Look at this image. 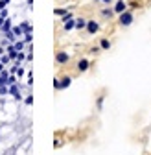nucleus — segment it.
<instances>
[{"mask_svg":"<svg viewBox=\"0 0 151 155\" xmlns=\"http://www.w3.org/2000/svg\"><path fill=\"white\" fill-rule=\"evenodd\" d=\"M112 9H114L116 17H118V15H122L124 11H127V9H129L127 0H114V4H112Z\"/></svg>","mask_w":151,"mask_h":155,"instance_id":"5","label":"nucleus"},{"mask_svg":"<svg viewBox=\"0 0 151 155\" xmlns=\"http://www.w3.org/2000/svg\"><path fill=\"white\" fill-rule=\"evenodd\" d=\"M0 17H2L4 21H6V18L9 17V11H8V8H6V9H0Z\"/></svg>","mask_w":151,"mask_h":155,"instance_id":"21","label":"nucleus"},{"mask_svg":"<svg viewBox=\"0 0 151 155\" xmlns=\"http://www.w3.org/2000/svg\"><path fill=\"white\" fill-rule=\"evenodd\" d=\"M98 2H101V0H94V4H98Z\"/></svg>","mask_w":151,"mask_h":155,"instance_id":"28","label":"nucleus"},{"mask_svg":"<svg viewBox=\"0 0 151 155\" xmlns=\"http://www.w3.org/2000/svg\"><path fill=\"white\" fill-rule=\"evenodd\" d=\"M11 28H13V21H11V17H8L6 21H4V24L0 26V31H2V35H4V33L11 31Z\"/></svg>","mask_w":151,"mask_h":155,"instance_id":"8","label":"nucleus"},{"mask_svg":"<svg viewBox=\"0 0 151 155\" xmlns=\"http://www.w3.org/2000/svg\"><path fill=\"white\" fill-rule=\"evenodd\" d=\"M4 70H6V65H4V63H0V74H2Z\"/></svg>","mask_w":151,"mask_h":155,"instance_id":"27","label":"nucleus"},{"mask_svg":"<svg viewBox=\"0 0 151 155\" xmlns=\"http://www.w3.org/2000/svg\"><path fill=\"white\" fill-rule=\"evenodd\" d=\"M0 61H2V63H4V65L8 67V65L11 63V57H9L8 54H4V55H0Z\"/></svg>","mask_w":151,"mask_h":155,"instance_id":"19","label":"nucleus"},{"mask_svg":"<svg viewBox=\"0 0 151 155\" xmlns=\"http://www.w3.org/2000/svg\"><path fill=\"white\" fill-rule=\"evenodd\" d=\"M98 15H100V18H103V21H107V22H111L112 18L116 17V13H114V9H112V6H105V8H101V9L98 11Z\"/></svg>","mask_w":151,"mask_h":155,"instance_id":"2","label":"nucleus"},{"mask_svg":"<svg viewBox=\"0 0 151 155\" xmlns=\"http://www.w3.org/2000/svg\"><path fill=\"white\" fill-rule=\"evenodd\" d=\"M66 11H68V9H65V8H55V11H53V13H55V17H59V18H61Z\"/></svg>","mask_w":151,"mask_h":155,"instance_id":"17","label":"nucleus"},{"mask_svg":"<svg viewBox=\"0 0 151 155\" xmlns=\"http://www.w3.org/2000/svg\"><path fill=\"white\" fill-rule=\"evenodd\" d=\"M11 31L15 33V37H17V39H22V37H24V30L21 28V24H13Z\"/></svg>","mask_w":151,"mask_h":155,"instance_id":"12","label":"nucleus"},{"mask_svg":"<svg viewBox=\"0 0 151 155\" xmlns=\"http://www.w3.org/2000/svg\"><path fill=\"white\" fill-rule=\"evenodd\" d=\"M70 83H72V78H70V76H63V78H59V91L68 89Z\"/></svg>","mask_w":151,"mask_h":155,"instance_id":"7","label":"nucleus"},{"mask_svg":"<svg viewBox=\"0 0 151 155\" xmlns=\"http://www.w3.org/2000/svg\"><path fill=\"white\" fill-rule=\"evenodd\" d=\"M22 39H24V43H26V45H31V41H33V33H24Z\"/></svg>","mask_w":151,"mask_h":155,"instance_id":"20","label":"nucleus"},{"mask_svg":"<svg viewBox=\"0 0 151 155\" xmlns=\"http://www.w3.org/2000/svg\"><path fill=\"white\" fill-rule=\"evenodd\" d=\"M24 74H26V68H24L22 65H18V67H17V72H15V76L18 78V81L22 80V76H24Z\"/></svg>","mask_w":151,"mask_h":155,"instance_id":"15","label":"nucleus"},{"mask_svg":"<svg viewBox=\"0 0 151 155\" xmlns=\"http://www.w3.org/2000/svg\"><path fill=\"white\" fill-rule=\"evenodd\" d=\"M24 104H26V105H31V104H33V98H31V96H26V100H24Z\"/></svg>","mask_w":151,"mask_h":155,"instance_id":"24","label":"nucleus"},{"mask_svg":"<svg viewBox=\"0 0 151 155\" xmlns=\"http://www.w3.org/2000/svg\"><path fill=\"white\" fill-rule=\"evenodd\" d=\"M55 63L57 65H68L70 63V54L65 50H57L55 52Z\"/></svg>","mask_w":151,"mask_h":155,"instance_id":"4","label":"nucleus"},{"mask_svg":"<svg viewBox=\"0 0 151 155\" xmlns=\"http://www.w3.org/2000/svg\"><path fill=\"white\" fill-rule=\"evenodd\" d=\"M21 28L24 30V33H33V26H31L30 21H22L21 22Z\"/></svg>","mask_w":151,"mask_h":155,"instance_id":"13","label":"nucleus"},{"mask_svg":"<svg viewBox=\"0 0 151 155\" xmlns=\"http://www.w3.org/2000/svg\"><path fill=\"white\" fill-rule=\"evenodd\" d=\"M76 68H78V72H87L90 68V61L87 59V57H81V59L78 61V65H76Z\"/></svg>","mask_w":151,"mask_h":155,"instance_id":"6","label":"nucleus"},{"mask_svg":"<svg viewBox=\"0 0 151 155\" xmlns=\"http://www.w3.org/2000/svg\"><path fill=\"white\" fill-rule=\"evenodd\" d=\"M101 105H103V98L100 96V98H98V109H101Z\"/></svg>","mask_w":151,"mask_h":155,"instance_id":"26","label":"nucleus"},{"mask_svg":"<svg viewBox=\"0 0 151 155\" xmlns=\"http://www.w3.org/2000/svg\"><path fill=\"white\" fill-rule=\"evenodd\" d=\"M13 46H15V50H17V52H24L28 45L24 43V39H17V41L13 43Z\"/></svg>","mask_w":151,"mask_h":155,"instance_id":"11","label":"nucleus"},{"mask_svg":"<svg viewBox=\"0 0 151 155\" xmlns=\"http://www.w3.org/2000/svg\"><path fill=\"white\" fill-rule=\"evenodd\" d=\"M70 18H74V13H72V11H66V13L61 17V22H66V21H70Z\"/></svg>","mask_w":151,"mask_h":155,"instance_id":"18","label":"nucleus"},{"mask_svg":"<svg viewBox=\"0 0 151 155\" xmlns=\"http://www.w3.org/2000/svg\"><path fill=\"white\" fill-rule=\"evenodd\" d=\"M101 4L103 6H112V4H114V0H101Z\"/></svg>","mask_w":151,"mask_h":155,"instance_id":"23","label":"nucleus"},{"mask_svg":"<svg viewBox=\"0 0 151 155\" xmlns=\"http://www.w3.org/2000/svg\"><path fill=\"white\" fill-rule=\"evenodd\" d=\"M53 89L59 91V78H55V80H53Z\"/></svg>","mask_w":151,"mask_h":155,"instance_id":"22","label":"nucleus"},{"mask_svg":"<svg viewBox=\"0 0 151 155\" xmlns=\"http://www.w3.org/2000/svg\"><path fill=\"white\" fill-rule=\"evenodd\" d=\"M85 28H87V18L85 17L76 18V30H78V31H85Z\"/></svg>","mask_w":151,"mask_h":155,"instance_id":"9","label":"nucleus"},{"mask_svg":"<svg viewBox=\"0 0 151 155\" xmlns=\"http://www.w3.org/2000/svg\"><path fill=\"white\" fill-rule=\"evenodd\" d=\"M85 31H87L88 35H96V33H100V31H101V24H100V21H94V18L87 21V28H85Z\"/></svg>","mask_w":151,"mask_h":155,"instance_id":"3","label":"nucleus"},{"mask_svg":"<svg viewBox=\"0 0 151 155\" xmlns=\"http://www.w3.org/2000/svg\"><path fill=\"white\" fill-rule=\"evenodd\" d=\"M133 22H135V13L131 11V9H127V11H124L122 15H118V26L127 28V26H131Z\"/></svg>","mask_w":151,"mask_h":155,"instance_id":"1","label":"nucleus"},{"mask_svg":"<svg viewBox=\"0 0 151 155\" xmlns=\"http://www.w3.org/2000/svg\"><path fill=\"white\" fill-rule=\"evenodd\" d=\"M9 96V87L8 85H0V98H6Z\"/></svg>","mask_w":151,"mask_h":155,"instance_id":"16","label":"nucleus"},{"mask_svg":"<svg viewBox=\"0 0 151 155\" xmlns=\"http://www.w3.org/2000/svg\"><path fill=\"white\" fill-rule=\"evenodd\" d=\"M100 50H101V48H100V46H92V50H90V52H92V54H98V52H100Z\"/></svg>","mask_w":151,"mask_h":155,"instance_id":"25","label":"nucleus"},{"mask_svg":"<svg viewBox=\"0 0 151 155\" xmlns=\"http://www.w3.org/2000/svg\"><path fill=\"white\" fill-rule=\"evenodd\" d=\"M72 30H76V18H70V21L63 22V31H65V33H68V31H72Z\"/></svg>","mask_w":151,"mask_h":155,"instance_id":"10","label":"nucleus"},{"mask_svg":"<svg viewBox=\"0 0 151 155\" xmlns=\"http://www.w3.org/2000/svg\"><path fill=\"white\" fill-rule=\"evenodd\" d=\"M111 46H112V43L109 41V39H107V37H103V39H100V48H101V50H109Z\"/></svg>","mask_w":151,"mask_h":155,"instance_id":"14","label":"nucleus"}]
</instances>
